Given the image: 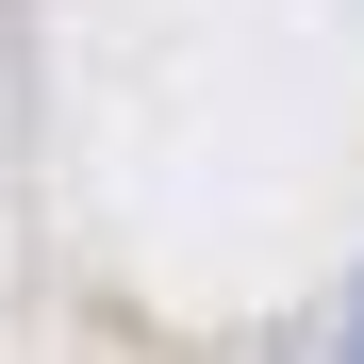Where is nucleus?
Returning a JSON list of instances; mask_svg holds the SVG:
<instances>
[]
</instances>
